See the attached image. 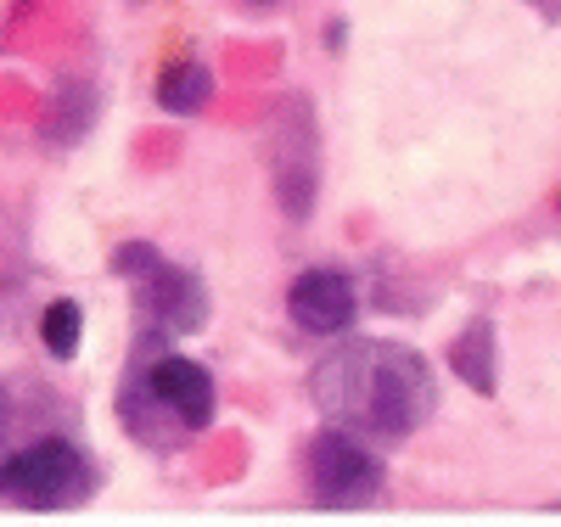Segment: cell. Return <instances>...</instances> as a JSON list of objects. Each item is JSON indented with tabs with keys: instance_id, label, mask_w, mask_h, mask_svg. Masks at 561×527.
<instances>
[{
	"instance_id": "cell-1",
	"label": "cell",
	"mask_w": 561,
	"mask_h": 527,
	"mask_svg": "<svg viewBox=\"0 0 561 527\" xmlns=\"http://www.w3.org/2000/svg\"><path fill=\"white\" fill-rule=\"evenodd\" d=\"M309 399L343 433L399 444L438 410V376L404 343L354 337L309 370Z\"/></svg>"
},
{
	"instance_id": "cell-2",
	"label": "cell",
	"mask_w": 561,
	"mask_h": 527,
	"mask_svg": "<svg viewBox=\"0 0 561 527\" xmlns=\"http://www.w3.org/2000/svg\"><path fill=\"white\" fill-rule=\"evenodd\" d=\"M90 489H96V471H90L84 449L68 438H39L0 460V500L23 511H62L79 505Z\"/></svg>"
},
{
	"instance_id": "cell-3",
	"label": "cell",
	"mask_w": 561,
	"mask_h": 527,
	"mask_svg": "<svg viewBox=\"0 0 561 527\" xmlns=\"http://www.w3.org/2000/svg\"><path fill=\"white\" fill-rule=\"evenodd\" d=\"M309 489L325 511H359L382 494L388 466L377 449H365L359 433H343V426L325 421L320 433L309 438Z\"/></svg>"
},
{
	"instance_id": "cell-4",
	"label": "cell",
	"mask_w": 561,
	"mask_h": 527,
	"mask_svg": "<svg viewBox=\"0 0 561 527\" xmlns=\"http://www.w3.org/2000/svg\"><path fill=\"white\" fill-rule=\"evenodd\" d=\"M270 174H275V197L287 219H309L320 197V140H314V107L304 95L280 102L275 129H270Z\"/></svg>"
},
{
	"instance_id": "cell-5",
	"label": "cell",
	"mask_w": 561,
	"mask_h": 527,
	"mask_svg": "<svg viewBox=\"0 0 561 527\" xmlns=\"http://www.w3.org/2000/svg\"><path fill=\"white\" fill-rule=\"evenodd\" d=\"M208 286L197 270L185 264H158L147 280H135V314H140V337L174 343V337H197L208 325Z\"/></svg>"
},
{
	"instance_id": "cell-6",
	"label": "cell",
	"mask_w": 561,
	"mask_h": 527,
	"mask_svg": "<svg viewBox=\"0 0 561 527\" xmlns=\"http://www.w3.org/2000/svg\"><path fill=\"white\" fill-rule=\"evenodd\" d=\"M135 354H147V376H152V393L192 426V433H203V426H214V376L185 359V354H169L163 343H147L140 337Z\"/></svg>"
},
{
	"instance_id": "cell-7",
	"label": "cell",
	"mask_w": 561,
	"mask_h": 527,
	"mask_svg": "<svg viewBox=\"0 0 561 527\" xmlns=\"http://www.w3.org/2000/svg\"><path fill=\"white\" fill-rule=\"evenodd\" d=\"M359 309V293L343 270H304L293 286H287V314L298 331L309 337H332V331H348Z\"/></svg>"
},
{
	"instance_id": "cell-8",
	"label": "cell",
	"mask_w": 561,
	"mask_h": 527,
	"mask_svg": "<svg viewBox=\"0 0 561 527\" xmlns=\"http://www.w3.org/2000/svg\"><path fill=\"white\" fill-rule=\"evenodd\" d=\"M118 421H124V433H129L135 444H147V449H169V444H180V438H192V426H185V421L152 393L147 354H135L124 388H118Z\"/></svg>"
},
{
	"instance_id": "cell-9",
	"label": "cell",
	"mask_w": 561,
	"mask_h": 527,
	"mask_svg": "<svg viewBox=\"0 0 561 527\" xmlns=\"http://www.w3.org/2000/svg\"><path fill=\"white\" fill-rule=\"evenodd\" d=\"M449 370L466 381V388H472V393H483V399H494L500 393V348H494V320H472V325H466L460 331V337L449 343Z\"/></svg>"
},
{
	"instance_id": "cell-10",
	"label": "cell",
	"mask_w": 561,
	"mask_h": 527,
	"mask_svg": "<svg viewBox=\"0 0 561 527\" xmlns=\"http://www.w3.org/2000/svg\"><path fill=\"white\" fill-rule=\"evenodd\" d=\"M208 95H214V73L192 57H180L158 73V107L163 113H203Z\"/></svg>"
},
{
	"instance_id": "cell-11",
	"label": "cell",
	"mask_w": 561,
	"mask_h": 527,
	"mask_svg": "<svg viewBox=\"0 0 561 527\" xmlns=\"http://www.w3.org/2000/svg\"><path fill=\"white\" fill-rule=\"evenodd\" d=\"M39 337H45V348H51L57 359H73L79 343H84V309H79V298L45 303V314H39Z\"/></svg>"
},
{
	"instance_id": "cell-12",
	"label": "cell",
	"mask_w": 561,
	"mask_h": 527,
	"mask_svg": "<svg viewBox=\"0 0 561 527\" xmlns=\"http://www.w3.org/2000/svg\"><path fill=\"white\" fill-rule=\"evenodd\" d=\"M158 264H163V253H158L152 242H124V248L113 253V275H118V280H147Z\"/></svg>"
},
{
	"instance_id": "cell-13",
	"label": "cell",
	"mask_w": 561,
	"mask_h": 527,
	"mask_svg": "<svg viewBox=\"0 0 561 527\" xmlns=\"http://www.w3.org/2000/svg\"><path fill=\"white\" fill-rule=\"evenodd\" d=\"M523 7H534L545 23H561V0H523Z\"/></svg>"
},
{
	"instance_id": "cell-14",
	"label": "cell",
	"mask_w": 561,
	"mask_h": 527,
	"mask_svg": "<svg viewBox=\"0 0 561 527\" xmlns=\"http://www.w3.org/2000/svg\"><path fill=\"white\" fill-rule=\"evenodd\" d=\"M0 421H7V415H0Z\"/></svg>"
}]
</instances>
